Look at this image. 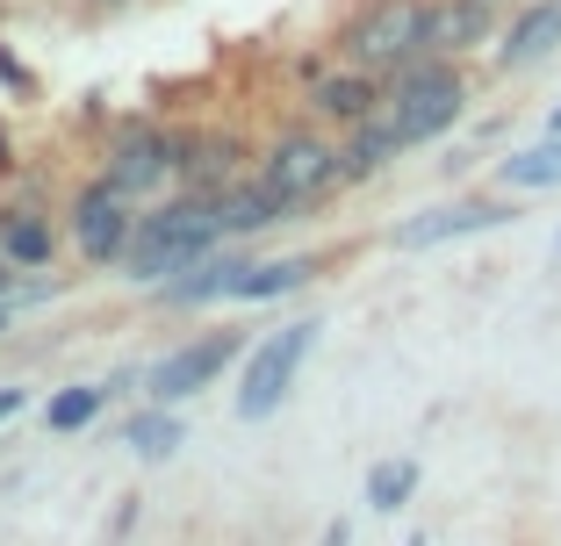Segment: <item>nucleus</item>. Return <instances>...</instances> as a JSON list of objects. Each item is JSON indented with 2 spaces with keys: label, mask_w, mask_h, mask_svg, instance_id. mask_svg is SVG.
I'll use <instances>...</instances> for the list:
<instances>
[{
  "label": "nucleus",
  "mask_w": 561,
  "mask_h": 546,
  "mask_svg": "<svg viewBox=\"0 0 561 546\" xmlns=\"http://www.w3.org/2000/svg\"><path fill=\"white\" fill-rule=\"evenodd\" d=\"M317 332H324L317 316H288L280 332L252 338V352L238 360V417H245V425H260V417H274L280 403H288L302 360L317 352Z\"/></svg>",
  "instance_id": "6e6552de"
},
{
  "label": "nucleus",
  "mask_w": 561,
  "mask_h": 546,
  "mask_svg": "<svg viewBox=\"0 0 561 546\" xmlns=\"http://www.w3.org/2000/svg\"><path fill=\"white\" fill-rule=\"evenodd\" d=\"M72 8H80V15H94V22H101V15H123V8H130V0H72Z\"/></svg>",
  "instance_id": "bb28decb"
},
{
  "label": "nucleus",
  "mask_w": 561,
  "mask_h": 546,
  "mask_svg": "<svg viewBox=\"0 0 561 546\" xmlns=\"http://www.w3.org/2000/svg\"><path fill=\"white\" fill-rule=\"evenodd\" d=\"M280 223H302V216L288 209V201L260 181V173H245L238 187H224V195H216V237H224V245H252V237L280 231Z\"/></svg>",
  "instance_id": "dca6fc26"
},
{
  "label": "nucleus",
  "mask_w": 561,
  "mask_h": 546,
  "mask_svg": "<svg viewBox=\"0 0 561 546\" xmlns=\"http://www.w3.org/2000/svg\"><path fill=\"white\" fill-rule=\"evenodd\" d=\"M554 259H561V231H554Z\"/></svg>",
  "instance_id": "2f4dec72"
},
{
  "label": "nucleus",
  "mask_w": 561,
  "mask_h": 546,
  "mask_svg": "<svg viewBox=\"0 0 561 546\" xmlns=\"http://www.w3.org/2000/svg\"><path fill=\"white\" fill-rule=\"evenodd\" d=\"M561 187V137H540V144L496 159V195H547Z\"/></svg>",
  "instance_id": "412c9836"
},
{
  "label": "nucleus",
  "mask_w": 561,
  "mask_h": 546,
  "mask_svg": "<svg viewBox=\"0 0 561 546\" xmlns=\"http://www.w3.org/2000/svg\"><path fill=\"white\" fill-rule=\"evenodd\" d=\"M397 159H411V144L389 130V116H381V108L367 123H353V130H339V181H346V195L389 181V173H397Z\"/></svg>",
  "instance_id": "f3484780"
},
{
  "label": "nucleus",
  "mask_w": 561,
  "mask_h": 546,
  "mask_svg": "<svg viewBox=\"0 0 561 546\" xmlns=\"http://www.w3.org/2000/svg\"><path fill=\"white\" fill-rule=\"evenodd\" d=\"M296 108L310 123H324V130H353V123H367L381 108V80L360 72V66H346V58H331L310 86H296Z\"/></svg>",
  "instance_id": "ddd939ff"
},
{
  "label": "nucleus",
  "mask_w": 561,
  "mask_h": 546,
  "mask_svg": "<svg viewBox=\"0 0 561 546\" xmlns=\"http://www.w3.org/2000/svg\"><path fill=\"white\" fill-rule=\"evenodd\" d=\"M554 50H561V0H518V8H504V30L490 44V72L518 80V72H540Z\"/></svg>",
  "instance_id": "f8f14e48"
},
{
  "label": "nucleus",
  "mask_w": 561,
  "mask_h": 546,
  "mask_svg": "<svg viewBox=\"0 0 561 546\" xmlns=\"http://www.w3.org/2000/svg\"><path fill=\"white\" fill-rule=\"evenodd\" d=\"M496 8H518V0H496Z\"/></svg>",
  "instance_id": "473e14b6"
},
{
  "label": "nucleus",
  "mask_w": 561,
  "mask_h": 546,
  "mask_svg": "<svg viewBox=\"0 0 561 546\" xmlns=\"http://www.w3.org/2000/svg\"><path fill=\"white\" fill-rule=\"evenodd\" d=\"M209 245H224V237H216V201L173 187V195H159V201L137 209V231H130V252H123L116 281L159 288V281H173L181 266H195Z\"/></svg>",
  "instance_id": "f257e3e1"
},
{
  "label": "nucleus",
  "mask_w": 561,
  "mask_h": 546,
  "mask_svg": "<svg viewBox=\"0 0 561 546\" xmlns=\"http://www.w3.org/2000/svg\"><path fill=\"white\" fill-rule=\"evenodd\" d=\"M468 101H476V72H468V58H411V66H397L389 80H381V116H389V130L403 137V144H439L446 130H461Z\"/></svg>",
  "instance_id": "f03ea898"
},
{
  "label": "nucleus",
  "mask_w": 561,
  "mask_h": 546,
  "mask_svg": "<svg viewBox=\"0 0 561 546\" xmlns=\"http://www.w3.org/2000/svg\"><path fill=\"white\" fill-rule=\"evenodd\" d=\"M403 546H432V539H425V532H411V539H403Z\"/></svg>",
  "instance_id": "7c9ffc66"
},
{
  "label": "nucleus",
  "mask_w": 561,
  "mask_h": 546,
  "mask_svg": "<svg viewBox=\"0 0 561 546\" xmlns=\"http://www.w3.org/2000/svg\"><path fill=\"white\" fill-rule=\"evenodd\" d=\"M22 410H30V388L22 381H0V425H15Z\"/></svg>",
  "instance_id": "393cba45"
},
{
  "label": "nucleus",
  "mask_w": 561,
  "mask_h": 546,
  "mask_svg": "<svg viewBox=\"0 0 561 546\" xmlns=\"http://www.w3.org/2000/svg\"><path fill=\"white\" fill-rule=\"evenodd\" d=\"M252 137L245 130H224V123H181V187L187 195H224L252 173Z\"/></svg>",
  "instance_id": "9b49d317"
},
{
  "label": "nucleus",
  "mask_w": 561,
  "mask_h": 546,
  "mask_svg": "<svg viewBox=\"0 0 561 546\" xmlns=\"http://www.w3.org/2000/svg\"><path fill=\"white\" fill-rule=\"evenodd\" d=\"M116 439L137 453V461H173V453L187 446V425H181V410H165V403H137V410L116 425Z\"/></svg>",
  "instance_id": "6ab92c4d"
},
{
  "label": "nucleus",
  "mask_w": 561,
  "mask_h": 546,
  "mask_svg": "<svg viewBox=\"0 0 561 546\" xmlns=\"http://www.w3.org/2000/svg\"><path fill=\"white\" fill-rule=\"evenodd\" d=\"M15 288H22V274H15L8 259H0V302H15Z\"/></svg>",
  "instance_id": "cd10ccee"
},
{
  "label": "nucleus",
  "mask_w": 561,
  "mask_h": 546,
  "mask_svg": "<svg viewBox=\"0 0 561 546\" xmlns=\"http://www.w3.org/2000/svg\"><path fill=\"white\" fill-rule=\"evenodd\" d=\"M317 546H353V525H346V518H331V525L317 532Z\"/></svg>",
  "instance_id": "a878e982"
},
{
  "label": "nucleus",
  "mask_w": 561,
  "mask_h": 546,
  "mask_svg": "<svg viewBox=\"0 0 561 546\" xmlns=\"http://www.w3.org/2000/svg\"><path fill=\"white\" fill-rule=\"evenodd\" d=\"M504 30L496 0H425V50L432 58H482Z\"/></svg>",
  "instance_id": "2eb2a0df"
},
{
  "label": "nucleus",
  "mask_w": 561,
  "mask_h": 546,
  "mask_svg": "<svg viewBox=\"0 0 561 546\" xmlns=\"http://www.w3.org/2000/svg\"><path fill=\"white\" fill-rule=\"evenodd\" d=\"M0 86H8V101H36V72L22 66L8 44H0Z\"/></svg>",
  "instance_id": "5701e85b"
},
{
  "label": "nucleus",
  "mask_w": 561,
  "mask_h": 546,
  "mask_svg": "<svg viewBox=\"0 0 561 546\" xmlns=\"http://www.w3.org/2000/svg\"><path fill=\"white\" fill-rule=\"evenodd\" d=\"M15 332V302H0V338Z\"/></svg>",
  "instance_id": "c85d7f7f"
},
{
  "label": "nucleus",
  "mask_w": 561,
  "mask_h": 546,
  "mask_svg": "<svg viewBox=\"0 0 561 546\" xmlns=\"http://www.w3.org/2000/svg\"><path fill=\"white\" fill-rule=\"evenodd\" d=\"M58 231H66V259H80L87 274H116L137 231V201H123L94 166L58 195Z\"/></svg>",
  "instance_id": "423d86ee"
},
{
  "label": "nucleus",
  "mask_w": 561,
  "mask_h": 546,
  "mask_svg": "<svg viewBox=\"0 0 561 546\" xmlns=\"http://www.w3.org/2000/svg\"><path fill=\"white\" fill-rule=\"evenodd\" d=\"M108 403H116V388H108V381H66V388H50V396H44V431L72 439V431L101 425V417H108Z\"/></svg>",
  "instance_id": "aec40b11"
},
{
  "label": "nucleus",
  "mask_w": 561,
  "mask_h": 546,
  "mask_svg": "<svg viewBox=\"0 0 561 546\" xmlns=\"http://www.w3.org/2000/svg\"><path fill=\"white\" fill-rule=\"evenodd\" d=\"M245 352H252V332H245V324H216V332H195V338L165 346L159 360L145 367V388H137V396H145V403H165V410H181V403H195L202 388H216V381L231 374Z\"/></svg>",
  "instance_id": "0eeeda50"
},
{
  "label": "nucleus",
  "mask_w": 561,
  "mask_h": 546,
  "mask_svg": "<svg viewBox=\"0 0 561 546\" xmlns=\"http://www.w3.org/2000/svg\"><path fill=\"white\" fill-rule=\"evenodd\" d=\"M252 173H260V181L274 187V195L288 201L296 216H310V209H324V201L346 195V181H339V130L310 123L302 108L260 137V151H252Z\"/></svg>",
  "instance_id": "7ed1b4c3"
},
{
  "label": "nucleus",
  "mask_w": 561,
  "mask_h": 546,
  "mask_svg": "<svg viewBox=\"0 0 561 546\" xmlns=\"http://www.w3.org/2000/svg\"><path fill=\"white\" fill-rule=\"evenodd\" d=\"M94 173L123 201H159L181 187V123L165 116H108L94 137Z\"/></svg>",
  "instance_id": "20e7f679"
},
{
  "label": "nucleus",
  "mask_w": 561,
  "mask_h": 546,
  "mask_svg": "<svg viewBox=\"0 0 561 546\" xmlns=\"http://www.w3.org/2000/svg\"><path fill=\"white\" fill-rule=\"evenodd\" d=\"M22 173H30V166H22V144H15V130L0 123V187H15Z\"/></svg>",
  "instance_id": "b1692460"
},
{
  "label": "nucleus",
  "mask_w": 561,
  "mask_h": 546,
  "mask_svg": "<svg viewBox=\"0 0 561 546\" xmlns=\"http://www.w3.org/2000/svg\"><path fill=\"white\" fill-rule=\"evenodd\" d=\"M331 58H346L375 80L425 58V0H346V15L331 30Z\"/></svg>",
  "instance_id": "39448f33"
},
{
  "label": "nucleus",
  "mask_w": 561,
  "mask_h": 546,
  "mask_svg": "<svg viewBox=\"0 0 561 546\" xmlns=\"http://www.w3.org/2000/svg\"><path fill=\"white\" fill-rule=\"evenodd\" d=\"M504 223H518V195H454V201H439V209L403 216L397 231H389V245L397 252H432V245H461V237L504 231Z\"/></svg>",
  "instance_id": "9d476101"
},
{
  "label": "nucleus",
  "mask_w": 561,
  "mask_h": 546,
  "mask_svg": "<svg viewBox=\"0 0 561 546\" xmlns=\"http://www.w3.org/2000/svg\"><path fill=\"white\" fill-rule=\"evenodd\" d=\"M324 274V252H274V259H252L245 274H238V295L231 302H280V295H302V288Z\"/></svg>",
  "instance_id": "a211bd4d"
},
{
  "label": "nucleus",
  "mask_w": 561,
  "mask_h": 546,
  "mask_svg": "<svg viewBox=\"0 0 561 546\" xmlns=\"http://www.w3.org/2000/svg\"><path fill=\"white\" fill-rule=\"evenodd\" d=\"M252 266V252L245 245H209L195 266H181L173 281H159V288H145L159 310H209V302H231L238 295V274Z\"/></svg>",
  "instance_id": "4468645a"
},
{
  "label": "nucleus",
  "mask_w": 561,
  "mask_h": 546,
  "mask_svg": "<svg viewBox=\"0 0 561 546\" xmlns=\"http://www.w3.org/2000/svg\"><path fill=\"white\" fill-rule=\"evenodd\" d=\"M0 259L15 274H58L66 259V231H58V201L22 173L15 187H0Z\"/></svg>",
  "instance_id": "1a4fd4ad"
},
{
  "label": "nucleus",
  "mask_w": 561,
  "mask_h": 546,
  "mask_svg": "<svg viewBox=\"0 0 561 546\" xmlns=\"http://www.w3.org/2000/svg\"><path fill=\"white\" fill-rule=\"evenodd\" d=\"M411 497H417V461H411V453H389V461L367 467V481H360V503H367V511L397 518V511H411Z\"/></svg>",
  "instance_id": "4be33fe9"
},
{
  "label": "nucleus",
  "mask_w": 561,
  "mask_h": 546,
  "mask_svg": "<svg viewBox=\"0 0 561 546\" xmlns=\"http://www.w3.org/2000/svg\"><path fill=\"white\" fill-rule=\"evenodd\" d=\"M547 137H561V108H554V116H547Z\"/></svg>",
  "instance_id": "c756f323"
}]
</instances>
